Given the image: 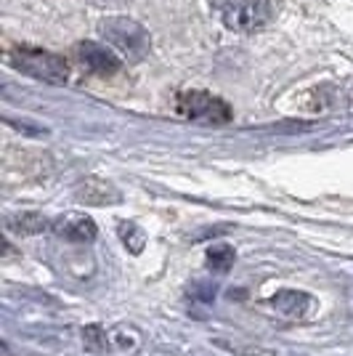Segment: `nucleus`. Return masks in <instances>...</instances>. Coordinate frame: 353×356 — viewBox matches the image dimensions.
Wrapping results in <instances>:
<instances>
[{
	"label": "nucleus",
	"mask_w": 353,
	"mask_h": 356,
	"mask_svg": "<svg viewBox=\"0 0 353 356\" xmlns=\"http://www.w3.org/2000/svg\"><path fill=\"white\" fill-rule=\"evenodd\" d=\"M99 32L106 40V45L117 54L120 59L125 61H141L149 56V48H151V40H149V32L133 22L128 16H109L99 24Z\"/></svg>",
	"instance_id": "f257e3e1"
},
{
	"label": "nucleus",
	"mask_w": 353,
	"mask_h": 356,
	"mask_svg": "<svg viewBox=\"0 0 353 356\" xmlns=\"http://www.w3.org/2000/svg\"><path fill=\"white\" fill-rule=\"evenodd\" d=\"M8 61L14 64L19 72L30 74L35 80L43 83H54L61 86L69 80V64L64 61V56H56L51 51H40V48H14L8 54Z\"/></svg>",
	"instance_id": "f03ea898"
},
{
	"label": "nucleus",
	"mask_w": 353,
	"mask_h": 356,
	"mask_svg": "<svg viewBox=\"0 0 353 356\" xmlns=\"http://www.w3.org/2000/svg\"><path fill=\"white\" fill-rule=\"evenodd\" d=\"M223 24L234 32H252L271 16V0H210Z\"/></svg>",
	"instance_id": "7ed1b4c3"
},
{
	"label": "nucleus",
	"mask_w": 353,
	"mask_h": 356,
	"mask_svg": "<svg viewBox=\"0 0 353 356\" xmlns=\"http://www.w3.org/2000/svg\"><path fill=\"white\" fill-rule=\"evenodd\" d=\"M176 109L189 120L197 122H229L231 120V109L223 104L221 99H215L213 93L205 90H186L181 93L176 102Z\"/></svg>",
	"instance_id": "20e7f679"
},
{
	"label": "nucleus",
	"mask_w": 353,
	"mask_h": 356,
	"mask_svg": "<svg viewBox=\"0 0 353 356\" xmlns=\"http://www.w3.org/2000/svg\"><path fill=\"white\" fill-rule=\"evenodd\" d=\"M77 59L83 61V67L93 74H115L122 67V59L109 48V45L99 43H80L77 45Z\"/></svg>",
	"instance_id": "39448f33"
},
{
	"label": "nucleus",
	"mask_w": 353,
	"mask_h": 356,
	"mask_svg": "<svg viewBox=\"0 0 353 356\" xmlns=\"http://www.w3.org/2000/svg\"><path fill=\"white\" fill-rule=\"evenodd\" d=\"M54 229L67 242H93L96 239V223L90 221L88 216H77V213L59 218L54 223Z\"/></svg>",
	"instance_id": "423d86ee"
},
{
	"label": "nucleus",
	"mask_w": 353,
	"mask_h": 356,
	"mask_svg": "<svg viewBox=\"0 0 353 356\" xmlns=\"http://www.w3.org/2000/svg\"><path fill=\"white\" fill-rule=\"evenodd\" d=\"M271 306H274L281 316L303 319V316L313 309V298L306 296V293H297V290H279L277 296L271 298Z\"/></svg>",
	"instance_id": "0eeeda50"
},
{
	"label": "nucleus",
	"mask_w": 353,
	"mask_h": 356,
	"mask_svg": "<svg viewBox=\"0 0 353 356\" xmlns=\"http://www.w3.org/2000/svg\"><path fill=\"white\" fill-rule=\"evenodd\" d=\"M231 264H234V250L229 245H213L207 250V266L213 268V271L223 274V271L231 268Z\"/></svg>",
	"instance_id": "6e6552de"
},
{
	"label": "nucleus",
	"mask_w": 353,
	"mask_h": 356,
	"mask_svg": "<svg viewBox=\"0 0 353 356\" xmlns=\"http://www.w3.org/2000/svg\"><path fill=\"white\" fill-rule=\"evenodd\" d=\"M8 229L11 232H22V234H35V232H43L45 229V218H40V216H19L14 221H8Z\"/></svg>",
	"instance_id": "1a4fd4ad"
},
{
	"label": "nucleus",
	"mask_w": 353,
	"mask_h": 356,
	"mask_svg": "<svg viewBox=\"0 0 353 356\" xmlns=\"http://www.w3.org/2000/svg\"><path fill=\"white\" fill-rule=\"evenodd\" d=\"M83 343L90 354H104L106 351V332L101 327H85L83 330Z\"/></svg>",
	"instance_id": "9d476101"
},
{
	"label": "nucleus",
	"mask_w": 353,
	"mask_h": 356,
	"mask_svg": "<svg viewBox=\"0 0 353 356\" xmlns=\"http://www.w3.org/2000/svg\"><path fill=\"white\" fill-rule=\"evenodd\" d=\"M90 3H96V6H120L125 0H90Z\"/></svg>",
	"instance_id": "9b49d317"
}]
</instances>
